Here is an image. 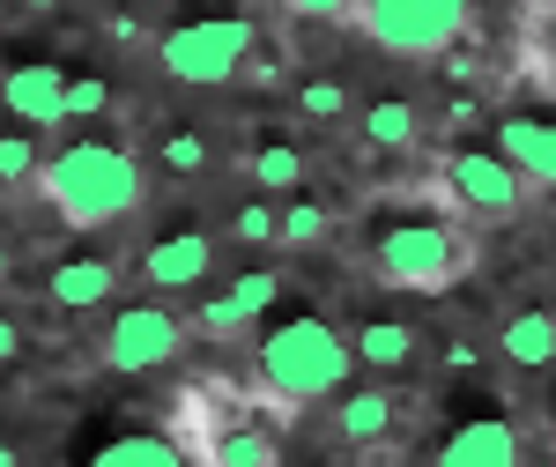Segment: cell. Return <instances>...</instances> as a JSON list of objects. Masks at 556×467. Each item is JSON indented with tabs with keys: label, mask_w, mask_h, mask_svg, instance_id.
I'll return each instance as SVG.
<instances>
[{
	"label": "cell",
	"mask_w": 556,
	"mask_h": 467,
	"mask_svg": "<svg viewBox=\"0 0 556 467\" xmlns=\"http://www.w3.org/2000/svg\"><path fill=\"white\" fill-rule=\"evenodd\" d=\"M38 193L52 201V215L67 230H104V223H127L149 201V178L119 141H67L38 171Z\"/></svg>",
	"instance_id": "obj_1"
},
{
	"label": "cell",
	"mask_w": 556,
	"mask_h": 467,
	"mask_svg": "<svg viewBox=\"0 0 556 467\" xmlns=\"http://www.w3.org/2000/svg\"><path fill=\"white\" fill-rule=\"evenodd\" d=\"M253 364H260L267 401H282V416H290L304 401H334V393H342L356 349H349L342 327H327L319 312H304V319H282L275 335H260Z\"/></svg>",
	"instance_id": "obj_2"
},
{
	"label": "cell",
	"mask_w": 556,
	"mask_h": 467,
	"mask_svg": "<svg viewBox=\"0 0 556 467\" xmlns=\"http://www.w3.org/2000/svg\"><path fill=\"white\" fill-rule=\"evenodd\" d=\"M371 267H379L386 290L438 298V290H453L475 267V238L453 230V223H386L379 245H371Z\"/></svg>",
	"instance_id": "obj_3"
},
{
	"label": "cell",
	"mask_w": 556,
	"mask_h": 467,
	"mask_svg": "<svg viewBox=\"0 0 556 467\" xmlns=\"http://www.w3.org/2000/svg\"><path fill=\"white\" fill-rule=\"evenodd\" d=\"M253 52H260V30L245 15H201V23L164 30L156 67L186 89H223V83H238V75L253 67Z\"/></svg>",
	"instance_id": "obj_4"
},
{
	"label": "cell",
	"mask_w": 556,
	"mask_h": 467,
	"mask_svg": "<svg viewBox=\"0 0 556 467\" xmlns=\"http://www.w3.org/2000/svg\"><path fill=\"white\" fill-rule=\"evenodd\" d=\"M475 0H356V30L393 60H445Z\"/></svg>",
	"instance_id": "obj_5"
},
{
	"label": "cell",
	"mask_w": 556,
	"mask_h": 467,
	"mask_svg": "<svg viewBox=\"0 0 556 467\" xmlns=\"http://www.w3.org/2000/svg\"><path fill=\"white\" fill-rule=\"evenodd\" d=\"M178 349H186V319L172 304H127L104 327V364L112 371H164V364H178Z\"/></svg>",
	"instance_id": "obj_6"
},
{
	"label": "cell",
	"mask_w": 556,
	"mask_h": 467,
	"mask_svg": "<svg viewBox=\"0 0 556 467\" xmlns=\"http://www.w3.org/2000/svg\"><path fill=\"white\" fill-rule=\"evenodd\" d=\"M445 193L460 201L468 215H490V223H513L519 209H527V178H519L497 149H453L445 156Z\"/></svg>",
	"instance_id": "obj_7"
},
{
	"label": "cell",
	"mask_w": 556,
	"mask_h": 467,
	"mask_svg": "<svg viewBox=\"0 0 556 467\" xmlns=\"http://www.w3.org/2000/svg\"><path fill=\"white\" fill-rule=\"evenodd\" d=\"M215 275V238L208 230H172L141 253V282L149 290H201Z\"/></svg>",
	"instance_id": "obj_8"
},
{
	"label": "cell",
	"mask_w": 556,
	"mask_h": 467,
	"mask_svg": "<svg viewBox=\"0 0 556 467\" xmlns=\"http://www.w3.org/2000/svg\"><path fill=\"white\" fill-rule=\"evenodd\" d=\"M0 104L15 112V127H60L67 119V75L60 67H45V60H30V67H15L8 83H0Z\"/></svg>",
	"instance_id": "obj_9"
},
{
	"label": "cell",
	"mask_w": 556,
	"mask_h": 467,
	"mask_svg": "<svg viewBox=\"0 0 556 467\" xmlns=\"http://www.w3.org/2000/svg\"><path fill=\"white\" fill-rule=\"evenodd\" d=\"M519 430L505 416H468L460 430H445L438 438V460L445 467H519Z\"/></svg>",
	"instance_id": "obj_10"
},
{
	"label": "cell",
	"mask_w": 556,
	"mask_h": 467,
	"mask_svg": "<svg viewBox=\"0 0 556 467\" xmlns=\"http://www.w3.org/2000/svg\"><path fill=\"white\" fill-rule=\"evenodd\" d=\"M497 156L527 178V186H556V119H497Z\"/></svg>",
	"instance_id": "obj_11"
},
{
	"label": "cell",
	"mask_w": 556,
	"mask_h": 467,
	"mask_svg": "<svg viewBox=\"0 0 556 467\" xmlns=\"http://www.w3.org/2000/svg\"><path fill=\"white\" fill-rule=\"evenodd\" d=\"M112 290H119V267H112V260H97V253L60 260V267H52V282H45V298L60 304V312H97Z\"/></svg>",
	"instance_id": "obj_12"
},
{
	"label": "cell",
	"mask_w": 556,
	"mask_h": 467,
	"mask_svg": "<svg viewBox=\"0 0 556 467\" xmlns=\"http://www.w3.org/2000/svg\"><path fill=\"white\" fill-rule=\"evenodd\" d=\"M497 356L513 371H549L556 364V312H513L497 327Z\"/></svg>",
	"instance_id": "obj_13"
},
{
	"label": "cell",
	"mask_w": 556,
	"mask_h": 467,
	"mask_svg": "<svg viewBox=\"0 0 556 467\" xmlns=\"http://www.w3.org/2000/svg\"><path fill=\"white\" fill-rule=\"evenodd\" d=\"M334 424H342V438H349V445H379L386 430L401 424V401H393L386 386H364V393H342Z\"/></svg>",
	"instance_id": "obj_14"
},
{
	"label": "cell",
	"mask_w": 556,
	"mask_h": 467,
	"mask_svg": "<svg viewBox=\"0 0 556 467\" xmlns=\"http://www.w3.org/2000/svg\"><path fill=\"white\" fill-rule=\"evenodd\" d=\"M193 453H201L208 467H275L282 460V438L260 430V424H245V430H215V438H201Z\"/></svg>",
	"instance_id": "obj_15"
},
{
	"label": "cell",
	"mask_w": 556,
	"mask_h": 467,
	"mask_svg": "<svg viewBox=\"0 0 556 467\" xmlns=\"http://www.w3.org/2000/svg\"><path fill=\"white\" fill-rule=\"evenodd\" d=\"M349 349H356V364H371V371H408V364H416V327H401V319H364Z\"/></svg>",
	"instance_id": "obj_16"
},
{
	"label": "cell",
	"mask_w": 556,
	"mask_h": 467,
	"mask_svg": "<svg viewBox=\"0 0 556 467\" xmlns=\"http://www.w3.org/2000/svg\"><path fill=\"white\" fill-rule=\"evenodd\" d=\"M245 178L260 193H298L304 186V149L298 141H253L245 149Z\"/></svg>",
	"instance_id": "obj_17"
},
{
	"label": "cell",
	"mask_w": 556,
	"mask_h": 467,
	"mask_svg": "<svg viewBox=\"0 0 556 467\" xmlns=\"http://www.w3.org/2000/svg\"><path fill=\"white\" fill-rule=\"evenodd\" d=\"M364 141L371 149H416L424 141V112L401 104V97H379V104H364Z\"/></svg>",
	"instance_id": "obj_18"
},
{
	"label": "cell",
	"mask_w": 556,
	"mask_h": 467,
	"mask_svg": "<svg viewBox=\"0 0 556 467\" xmlns=\"http://www.w3.org/2000/svg\"><path fill=\"white\" fill-rule=\"evenodd\" d=\"M156 164L172 171V178H201V171L215 164V149H208V134H193V127H172L164 141H156Z\"/></svg>",
	"instance_id": "obj_19"
},
{
	"label": "cell",
	"mask_w": 556,
	"mask_h": 467,
	"mask_svg": "<svg viewBox=\"0 0 556 467\" xmlns=\"http://www.w3.org/2000/svg\"><path fill=\"white\" fill-rule=\"evenodd\" d=\"M349 112V89L334 83V75H319V83H298V119H312V127H334Z\"/></svg>",
	"instance_id": "obj_20"
},
{
	"label": "cell",
	"mask_w": 556,
	"mask_h": 467,
	"mask_svg": "<svg viewBox=\"0 0 556 467\" xmlns=\"http://www.w3.org/2000/svg\"><path fill=\"white\" fill-rule=\"evenodd\" d=\"M38 141H30V127L0 134V186H38Z\"/></svg>",
	"instance_id": "obj_21"
},
{
	"label": "cell",
	"mask_w": 556,
	"mask_h": 467,
	"mask_svg": "<svg viewBox=\"0 0 556 467\" xmlns=\"http://www.w3.org/2000/svg\"><path fill=\"white\" fill-rule=\"evenodd\" d=\"M327 230H334V215L319 209V201H290V209H282V230H275V245H319Z\"/></svg>",
	"instance_id": "obj_22"
},
{
	"label": "cell",
	"mask_w": 556,
	"mask_h": 467,
	"mask_svg": "<svg viewBox=\"0 0 556 467\" xmlns=\"http://www.w3.org/2000/svg\"><path fill=\"white\" fill-rule=\"evenodd\" d=\"M223 298L238 304V312H245V319H260V312H267V304L282 298V275H275V267H245V275H238V282H230V290H223Z\"/></svg>",
	"instance_id": "obj_23"
},
{
	"label": "cell",
	"mask_w": 556,
	"mask_h": 467,
	"mask_svg": "<svg viewBox=\"0 0 556 467\" xmlns=\"http://www.w3.org/2000/svg\"><path fill=\"white\" fill-rule=\"evenodd\" d=\"M97 460H156V467H172V460H186V438H112V445H97Z\"/></svg>",
	"instance_id": "obj_24"
},
{
	"label": "cell",
	"mask_w": 556,
	"mask_h": 467,
	"mask_svg": "<svg viewBox=\"0 0 556 467\" xmlns=\"http://www.w3.org/2000/svg\"><path fill=\"white\" fill-rule=\"evenodd\" d=\"M275 230H282V209H275L267 193L230 215V238H238V245H275Z\"/></svg>",
	"instance_id": "obj_25"
},
{
	"label": "cell",
	"mask_w": 556,
	"mask_h": 467,
	"mask_svg": "<svg viewBox=\"0 0 556 467\" xmlns=\"http://www.w3.org/2000/svg\"><path fill=\"white\" fill-rule=\"evenodd\" d=\"M112 112V83L104 75H67V119H104Z\"/></svg>",
	"instance_id": "obj_26"
},
{
	"label": "cell",
	"mask_w": 556,
	"mask_h": 467,
	"mask_svg": "<svg viewBox=\"0 0 556 467\" xmlns=\"http://www.w3.org/2000/svg\"><path fill=\"white\" fill-rule=\"evenodd\" d=\"M201 327H208V335H245L253 319H245L230 298H201Z\"/></svg>",
	"instance_id": "obj_27"
},
{
	"label": "cell",
	"mask_w": 556,
	"mask_h": 467,
	"mask_svg": "<svg viewBox=\"0 0 556 467\" xmlns=\"http://www.w3.org/2000/svg\"><path fill=\"white\" fill-rule=\"evenodd\" d=\"M275 8H290V15H312V23H342V15H356V0H275Z\"/></svg>",
	"instance_id": "obj_28"
},
{
	"label": "cell",
	"mask_w": 556,
	"mask_h": 467,
	"mask_svg": "<svg viewBox=\"0 0 556 467\" xmlns=\"http://www.w3.org/2000/svg\"><path fill=\"white\" fill-rule=\"evenodd\" d=\"M23 356V319H0V364H15Z\"/></svg>",
	"instance_id": "obj_29"
},
{
	"label": "cell",
	"mask_w": 556,
	"mask_h": 467,
	"mask_svg": "<svg viewBox=\"0 0 556 467\" xmlns=\"http://www.w3.org/2000/svg\"><path fill=\"white\" fill-rule=\"evenodd\" d=\"M8 267H15V260H8V245H0V290H8Z\"/></svg>",
	"instance_id": "obj_30"
},
{
	"label": "cell",
	"mask_w": 556,
	"mask_h": 467,
	"mask_svg": "<svg viewBox=\"0 0 556 467\" xmlns=\"http://www.w3.org/2000/svg\"><path fill=\"white\" fill-rule=\"evenodd\" d=\"M15 460H23V453H15V445H0V467H15Z\"/></svg>",
	"instance_id": "obj_31"
},
{
	"label": "cell",
	"mask_w": 556,
	"mask_h": 467,
	"mask_svg": "<svg viewBox=\"0 0 556 467\" xmlns=\"http://www.w3.org/2000/svg\"><path fill=\"white\" fill-rule=\"evenodd\" d=\"M23 8H38V15H52V8H60V0H23Z\"/></svg>",
	"instance_id": "obj_32"
},
{
	"label": "cell",
	"mask_w": 556,
	"mask_h": 467,
	"mask_svg": "<svg viewBox=\"0 0 556 467\" xmlns=\"http://www.w3.org/2000/svg\"><path fill=\"white\" fill-rule=\"evenodd\" d=\"M119 8H127V15H134V8H164V0H119Z\"/></svg>",
	"instance_id": "obj_33"
},
{
	"label": "cell",
	"mask_w": 556,
	"mask_h": 467,
	"mask_svg": "<svg viewBox=\"0 0 556 467\" xmlns=\"http://www.w3.org/2000/svg\"><path fill=\"white\" fill-rule=\"evenodd\" d=\"M549 453H556V416H549Z\"/></svg>",
	"instance_id": "obj_34"
},
{
	"label": "cell",
	"mask_w": 556,
	"mask_h": 467,
	"mask_svg": "<svg viewBox=\"0 0 556 467\" xmlns=\"http://www.w3.org/2000/svg\"><path fill=\"white\" fill-rule=\"evenodd\" d=\"M549 75H556V60H549Z\"/></svg>",
	"instance_id": "obj_35"
}]
</instances>
